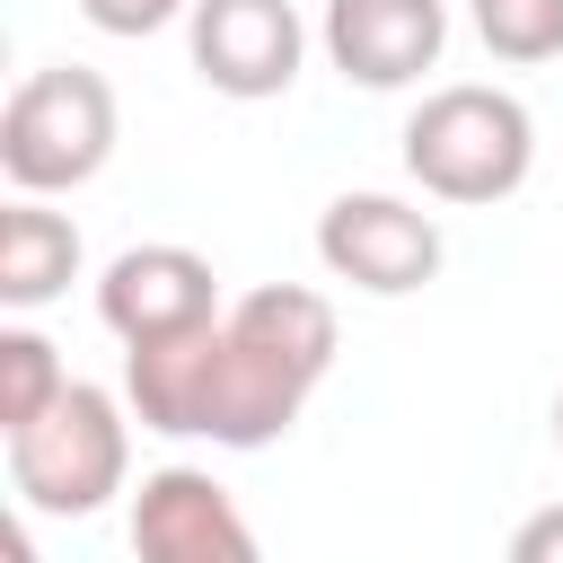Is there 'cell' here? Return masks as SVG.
<instances>
[{
  "mask_svg": "<svg viewBox=\"0 0 563 563\" xmlns=\"http://www.w3.org/2000/svg\"><path fill=\"white\" fill-rule=\"evenodd\" d=\"M334 369V299L308 282H264L220 308V361H211V449H273L299 405Z\"/></svg>",
  "mask_w": 563,
  "mask_h": 563,
  "instance_id": "1",
  "label": "cell"
},
{
  "mask_svg": "<svg viewBox=\"0 0 563 563\" xmlns=\"http://www.w3.org/2000/svg\"><path fill=\"white\" fill-rule=\"evenodd\" d=\"M537 167V123L510 88H484V79H449L431 88L413 114H405V176L431 194V202H510Z\"/></svg>",
  "mask_w": 563,
  "mask_h": 563,
  "instance_id": "2",
  "label": "cell"
},
{
  "mask_svg": "<svg viewBox=\"0 0 563 563\" xmlns=\"http://www.w3.org/2000/svg\"><path fill=\"white\" fill-rule=\"evenodd\" d=\"M114 132H123V114H114L106 70L44 62L0 106V176H9V194H44V202L53 194H79L88 176H106Z\"/></svg>",
  "mask_w": 563,
  "mask_h": 563,
  "instance_id": "3",
  "label": "cell"
},
{
  "mask_svg": "<svg viewBox=\"0 0 563 563\" xmlns=\"http://www.w3.org/2000/svg\"><path fill=\"white\" fill-rule=\"evenodd\" d=\"M123 475H132V405L114 387L70 378L53 396V413L9 431V493H18V510L88 519V510H106L123 493Z\"/></svg>",
  "mask_w": 563,
  "mask_h": 563,
  "instance_id": "4",
  "label": "cell"
},
{
  "mask_svg": "<svg viewBox=\"0 0 563 563\" xmlns=\"http://www.w3.org/2000/svg\"><path fill=\"white\" fill-rule=\"evenodd\" d=\"M440 220L405 194H334L317 211V264L369 299H405L440 273Z\"/></svg>",
  "mask_w": 563,
  "mask_h": 563,
  "instance_id": "5",
  "label": "cell"
},
{
  "mask_svg": "<svg viewBox=\"0 0 563 563\" xmlns=\"http://www.w3.org/2000/svg\"><path fill=\"white\" fill-rule=\"evenodd\" d=\"M185 44H194L202 88H220V97H238V106L290 97V79H299V62H308V26H299L290 0H194Z\"/></svg>",
  "mask_w": 563,
  "mask_h": 563,
  "instance_id": "6",
  "label": "cell"
},
{
  "mask_svg": "<svg viewBox=\"0 0 563 563\" xmlns=\"http://www.w3.org/2000/svg\"><path fill=\"white\" fill-rule=\"evenodd\" d=\"M97 317L106 334L132 352V343H167V334H194L220 317V273L211 255L176 246V238H150V246H123L106 273H97Z\"/></svg>",
  "mask_w": 563,
  "mask_h": 563,
  "instance_id": "7",
  "label": "cell"
},
{
  "mask_svg": "<svg viewBox=\"0 0 563 563\" xmlns=\"http://www.w3.org/2000/svg\"><path fill=\"white\" fill-rule=\"evenodd\" d=\"M132 563H264L246 510L202 466H158L132 493Z\"/></svg>",
  "mask_w": 563,
  "mask_h": 563,
  "instance_id": "8",
  "label": "cell"
},
{
  "mask_svg": "<svg viewBox=\"0 0 563 563\" xmlns=\"http://www.w3.org/2000/svg\"><path fill=\"white\" fill-rule=\"evenodd\" d=\"M317 44L352 88H413L449 53V0H325Z\"/></svg>",
  "mask_w": 563,
  "mask_h": 563,
  "instance_id": "9",
  "label": "cell"
},
{
  "mask_svg": "<svg viewBox=\"0 0 563 563\" xmlns=\"http://www.w3.org/2000/svg\"><path fill=\"white\" fill-rule=\"evenodd\" d=\"M79 220L70 211H53L44 194H18L9 211H0V308L9 317H35V308H53L70 282H79Z\"/></svg>",
  "mask_w": 563,
  "mask_h": 563,
  "instance_id": "10",
  "label": "cell"
},
{
  "mask_svg": "<svg viewBox=\"0 0 563 563\" xmlns=\"http://www.w3.org/2000/svg\"><path fill=\"white\" fill-rule=\"evenodd\" d=\"M70 387L62 352L35 334V325H0V440L26 431L35 413H53V396Z\"/></svg>",
  "mask_w": 563,
  "mask_h": 563,
  "instance_id": "11",
  "label": "cell"
},
{
  "mask_svg": "<svg viewBox=\"0 0 563 563\" xmlns=\"http://www.w3.org/2000/svg\"><path fill=\"white\" fill-rule=\"evenodd\" d=\"M466 18L493 62H554L563 53V0H466Z\"/></svg>",
  "mask_w": 563,
  "mask_h": 563,
  "instance_id": "12",
  "label": "cell"
},
{
  "mask_svg": "<svg viewBox=\"0 0 563 563\" xmlns=\"http://www.w3.org/2000/svg\"><path fill=\"white\" fill-rule=\"evenodd\" d=\"M79 18H88L97 35H123V44H141V35L176 26V18H194V0H79Z\"/></svg>",
  "mask_w": 563,
  "mask_h": 563,
  "instance_id": "13",
  "label": "cell"
},
{
  "mask_svg": "<svg viewBox=\"0 0 563 563\" xmlns=\"http://www.w3.org/2000/svg\"><path fill=\"white\" fill-rule=\"evenodd\" d=\"M510 563H563V501H545V510H528V519H519Z\"/></svg>",
  "mask_w": 563,
  "mask_h": 563,
  "instance_id": "14",
  "label": "cell"
},
{
  "mask_svg": "<svg viewBox=\"0 0 563 563\" xmlns=\"http://www.w3.org/2000/svg\"><path fill=\"white\" fill-rule=\"evenodd\" d=\"M0 545H9V563H35V537H26V510L9 519V537H0Z\"/></svg>",
  "mask_w": 563,
  "mask_h": 563,
  "instance_id": "15",
  "label": "cell"
},
{
  "mask_svg": "<svg viewBox=\"0 0 563 563\" xmlns=\"http://www.w3.org/2000/svg\"><path fill=\"white\" fill-rule=\"evenodd\" d=\"M554 449H563V387H554Z\"/></svg>",
  "mask_w": 563,
  "mask_h": 563,
  "instance_id": "16",
  "label": "cell"
}]
</instances>
